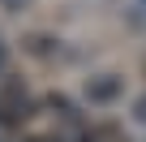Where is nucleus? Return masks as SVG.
<instances>
[{
	"instance_id": "f257e3e1",
	"label": "nucleus",
	"mask_w": 146,
	"mask_h": 142,
	"mask_svg": "<svg viewBox=\"0 0 146 142\" xmlns=\"http://www.w3.org/2000/svg\"><path fill=\"white\" fill-rule=\"evenodd\" d=\"M78 142H125V138H120V129H112V125H90V129L78 133Z\"/></svg>"
},
{
	"instance_id": "f03ea898",
	"label": "nucleus",
	"mask_w": 146,
	"mask_h": 142,
	"mask_svg": "<svg viewBox=\"0 0 146 142\" xmlns=\"http://www.w3.org/2000/svg\"><path fill=\"white\" fill-rule=\"evenodd\" d=\"M5 60H9V47H5V39H0V69H5Z\"/></svg>"
},
{
	"instance_id": "7ed1b4c3",
	"label": "nucleus",
	"mask_w": 146,
	"mask_h": 142,
	"mask_svg": "<svg viewBox=\"0 0 146 142\" xmlns=\"http://www.w3.org/2000/svg\"><path fill=\"white\" fill-rule=\"evenodd\" d=\"M137 121H146V99H142V103H137Z\"/></svg>"
},
{
	"instance_id": "20e7f679",
	"label": "nucleus",
	"mask_w": 146,
	"mask_h": 142,
	"mask_svg": "<svg viewBox=\"0 0 146 142\" xmlns=\"http://www.w3.org/2000/svg\"><path fill=\"white\" fill-rule=\"evenodd\" d=\"M26 142H60V138H26Z\"/></svg>"
}]
</instances>
